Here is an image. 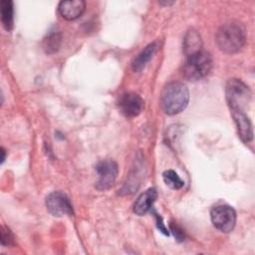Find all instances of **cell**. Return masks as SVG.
<instances>
[{"instance_id":"cell-11","label":"cell","mask_w":255,"mask_h":255,"mask_svg":"<svg viewBox=\"0 0 255 255\" xmlns=\"http://www.w3.org/2000/svg\"><path fill=\"white\" fill-rule=\"evenodd\" d=\"M157 197V192L155 188L150 187L142 192L135 200L132 206L133 212L138 216L145 215L152 207L155 199Z\"/></svg>"},{"instance_id":"cell-20","label":"cell","mask_w":255,"mask_h":255,"mask_svg":"<svg viewBox=\"0 0 255 255\" xmlns=\"http://www.w3.org/2000/svg\"><path fill=\"white\" fill-rule=\"evenodd\" d=\"M1 153H2L1 163H3V162H4V160H5V155H6V150L4 149V147H1Z\"/></svg>"},{"instance_id":"cell-5","label":"cell","mask_w":255,"mask_h":255,"mask_svg":"<svg viewBox=\"0 0 255 255\" xmlns=\"http://www.w3.org/2000/svg\"><path fill=\"white\" fill-rule=\"evenodd\" d=\"M210 218L213 226L223 233L231 232L236 224V212L226 204L214 206L211 209Z\"/></svg>"},{"instance_id":"cell-13","label":"cell","mask_w":255,"mask_h":255,"mask_svg":"<svg viewBox=\"0 0 255 255\" xmlns=\"http://www.w3.org/2000/svg\"><path fill=\"white\" fill-rule=\"evenodd\" d=\"M62 43V33L59 29H51L42 41V48L46 54H54L58 52Z\"/></svg>"},{"instance_id":"cell-19","label":"cell","mask_w":255,"mask_h":255,"mask_svg":"<svg viewBox=\"0 0 255 255\" xmlns=\"http://www.w3.org/2000/svg\"><path fill=\"white\" fill-rule=\"evenodd\" d=\"M154 215H155V219H156V226H157V229L162 233V234H164V235H169V232H168V230H167V228L165 227V225L163 224V222H162V217L161 216H159L157 213H155L154 212Z\"/></svg>"},{"instance_id":"cell-1","label":"cell","mask_w":255,"mask_h":255,"mask_svg":"<svg viewBox=\"0 0 255 255\" xmlns=\"http://www.w3.org/2000/svg\"><path fill=\"white\" fill-rule=\"evenodd\" d=\"M246 42V32L244 26L236 21L223 24L216 33V43L218 48L226 54L239 52Z\"/></svg>"},{"instance_id":"cell-4","label":"cell","mask_w":255,"mask_h":255,"mask_svg":"<svg viewBox=\"0 0 255 255\" xmlns=\"http://www.w3.org/2000/svg\"><path fill=\"white\" fill-rule=\"evenodd\" d=\"M212 69V57L209 52L200 50L188 57L183 66V76L190 82L206 77Z\"/></svg>"},{"instance_id":"cell-6","label":"cell","mask_w":255,"mask_h":255,"mask_svg":"<svg viewBox=\"0 0 255 255\" xmlns=\"http://www.w3.org/2000/svg\"><path fill=\"white\" fill-rule=\"evenodd\" d=\"M45 203L48 211L55 217H63L65 215L72 216L74 214L73 205L69 197L61 191H53L49 193Z\"/></svg>"},{"instance_id":"cell-3","label":"cell","mask_w":255,"mask_h":255,"mask_svg":"<svg viewBox=\"0 0 255 255\" xmlns=\"http://www.w3.org/2000/svg\"><path fill=\"white\" fill-rule=\"evenodd\" d=\"M252 93L249 87L239 79H229L225 87V98L230 112L246 113Z\"/></svg>"},{"instance_id":"cell-14","label":"cell","mask_w":255,"mask_h":255,"mask_svg":"<svg viewBox=\"0 0 255 255\" xmlns=\"http://www.w3.org/2000/svg\"><path fill=\"white\" fill-rule=\"evenodd\" d=\"M183 52L186 57L202 50V41L199 33L195 30H189L183 39Z\"/></svg>"},{"instance_id":"cell-15","label":"cell","mask_w":255,"mask_h":255,"mask_svg":"<svg viewBox=\"0 0 255 255\" xmlns=\"http://www.w3.org/2000/svg\"><path fill=\"white\" fill-rule=\"evenodd\" d=\"M1 22L5 30L11 31L14 26V8L10 0L1 1Z\"/></svg>"},{"instance_id":"cell-17","label":"cell","mask_w":255,"mask_h":255,"mask_svg":"<svg viewBox=\"0 0 255 255\" xmlns=\"http://www.w3.org/2000/svg\"><path fill=\"white\" fill-rule=\"evenodd\" d=\"M1 244L2 246L14 245V236L10 229L6 226L1 227Z\"/></svg>"},{"instance_id":"cell-9","label":"cell","mask_w":255,"mask_h":255,"mask_svg":"<svg viewBox=\"0 0 255 255\" xmlns=\"http://www.w3.org/2000/svg\"><path fill=\"white\" fill-rule=\"evenodd\" d=\"M230 113L234 121V124L236 126V129L240 139L245 143L250 142L253 138V128H252V124L249 118L247 117V114L242 112H230Z\"/></svg>"},{"instance_id":"cell-12","label":"cell","mask_w":255,"mask_h":255,"mask_svg":"<svg viewBox=\"0 0 255 255\" xmlns=\"http://www.w3.org/2000/svg\"><path fill=\"white\" fill-rule=\"evenodd\" d=\"M157 49V43L152 42L148 44L132 61L131 63V68L133 72H140L144 67L147 65V63L151 60L152 56L154 55L155 51Z\"/></svg>"},{"instance_id":"cell-10","label":"cell","mask_w":255,"mask_h":255,"mask_svg":"<svg viewBox=\"0 0 255 255\" xmlns=\"http://www.w3.org/2000/svg\"><path fill=\"white\" fill-rule=\"evenodd\" d=\"M86 9V2L83 0H68L61 1L58 6L61 16L68 20L73 21L78 19Z\"/></svg>"},{"instance_id":"cell-18","label":"cell","mask_w":255,"mask_h":255,"mask_svg":"<svg viewBox=\"0 0 255 255\" xmlns=\"http://www.w3.org/2000/svg\"><path fill=\"white\" fill-rule=\"evenodd\" d=\"M170 231L173 233V235H174V237L176 238L177 241L180 242V241L184 240V233H183V231L175 223L170 224Z\"/></svg>"},{"instance_id":"cell-16","label":"cell","mask_w":255,"mask_h":255,"mask_svg":"<svg viewBox=\"0 0 255 255\" xmlns=\"http://www.w3.org/2000/svg\"><path fill=\"white\" fill-rule=\"evenodd\" d=\"M162 178L164 183L171 189H180L184 185V181L179 177V175L172 169L165 170L162 173Z\"/></svg>"},{"instance_id":"cell-2","label":"cell","mask_w":255,"mask_h":255,"mask_svg":"<svg viewBox=\"0 0 255 255\" xmlns=\"http://www.w3.org/2000/svg\"><path fill=\"white\" fill-rule=\"evenodd\" d=\"M189 102V91L180 82L168 83L162 90L160 96L161 108L169 116L181 113Z\"/></svg>"},{"instance_id":"cell-8","label":"cell","mask_w":255,"mask_h":255,"mask_svg":"<svg viewBox=\"0 0 255 255\" xmlns=\"http://www.w3.org/2000/svg\"><path fill=\"white\" fill-rule=\"evenodd\" d=\"M118 106L125 117L135 118L143 109V100L134 92H127L119 98Z\"/></svg>"},{"instance_id":"cell-7","label":"cell","mask_w":255,"mask_h":255,"mask_svg":"<svg viewBox=\"0 0 255 255\" xmlns=\"http://www.w3.org/2000/svg\"><path fill=\"white\" fill-rule=\"evenodd\" d=\"M96 171L99 175V178L95 184V187L100 191H105L113 186L115 183L119 167L117 162L114 160H103L96 165Z\"/></svg>"}]
</instances>
